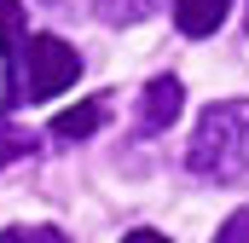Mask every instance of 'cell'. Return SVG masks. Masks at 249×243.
<instances>
[{
    "label": "cell",
    "instance_id": "obj_6",
    "mask_svg": "<svg viewBox=\"0 0 249 243\" xmlns=\"http://www.w3.org/2000/svg\"><path fill=\"white\" fill-rule=\"evenodd\" d=\"M226 12H232V0H174V29L186 41H203L226 23Z\"/></svg>",
    "mask_w": 249,
    "mask_h": 243
},
{
    "label": "cell",
    "instance_id": "obj_4",
    "mask_svg": "<svg viewBox=\"0 0 249 243\" xmlns=\"http://www.w3.org/2000/svg\"><path fill=\"white\" fill-rule=\"evenodd\" d=\"M23 29H29V6L23 0H0V64H6V99H0V110H18V52H23Z\"/></svg>",
    "mask_w": 249,
    "mask_h": 243
},
{
    "label": "cell",
    "instance_id": "obj_12",
    "mask_svg": "<svg viewBox=\"0 0 249 243\" xmlns=\"http://www.w3.org/2000/svg\"><path fill=\"white\" fill-rule=\"evenodd\" d=\"M244 29H249V12H244Z\"/></svg>",
    "mask_w": 249,
    "mask_h": 243
},
{
    "label": "cell",
    "instance_id": "obj_5",
    "mask_svg": "<svg viewBox=\"0 0 249 243\" xmlns=\"http://www.w3.org/2000/svg\"><path fill=\"white\" fill-rule=\"evenodd\" d=\"M105 122H110V99H87V104L53 116V139H58V145H81V139H93Z\"/></svg>",
    "mask_w": 249,
    "mask_h": 243
},
{
    "label": "cell",
    "instance_id": "obj_8",
    "mask_svg": "<svg viewBox=\"0 0 249 243\" xmlns=\"http://www.w3.org/2000/svg\"><path fill=\"white\" fill-rule=\"evenodd\" d=\"M18 156H35V133H29V127L0 122V168H6V162H18Z\"/></svg>",
    "mask_w": 249,
    "mask_h": 243
},
{
    "label": "cell",
    "instance_id": "obj_11",
    "mask_svg": "<svg viewBox=\"0 0 249 243\" xmlns=\"http://www.w3.org/2000/svg\"><path fill=\"white\" fill-rule=\"evenodd\" d=\"M122 243H174V238H162V232H151V226H139V232H127Z\"/></svg>",
    "mask_w": 249,
    "mask_h": 243
},
{
    "label": "cell",
    "instance_id": "obj_3",
    "mask_svg": "<svg viewBox=\"0 0 249 243\" xmlns=\"http://www.w3.org/2000/svg\"><path fill=\"white\" fill-rule=\"evenodd\" d=\"M180 110H186V87L174 75H151L139 93V133H168Z\"/></svg>",
    "mask_w": 249,
    "mask_h": 243
},
{
    "label": "cell",
    "instance_id": "obj_2",
    "mask_svg": "<svg viewBox=\"0 0 249 243\" xmlns=\"http://www.w3.org/2000/svg\"><path fill=\"white\" fill-rule=\"evenodd\" d=\"M81 75V52L58 41V35H29L23 52H18V104H41V99H58L64 87H75Z\"/></svg>",
    "mask_w": 249,
    "mask_h": 243
},
{
    "label": "cell",
    "instance_id": "obj_1",
    "mask_svg": "<svg viewBox=\"0 0 249 243\" xmlns=\"http://www.w3.org/2000/svg\"><path fill=\"white\" fill-rule=\"evenodd\" d=\"M186 168L214 185H249V99H220L197 116Z\"/></svg>",
    "mask_w": 249,
    "mask_h": 243
},
{
    "label": "cell",
    "instance_id": "obj_7",
    "mask_svg": "<svg viewBox=\"0 0 249 243\" xmlns=\"http://www.w3.org/2000/svg\"><path fill=\"white\" fill-rule=\"evenodd\" d=\"M93 12H99V23H110V29H122V23H139V17H151V12H162V0H99Z\"/></svg>",
    "mask_w": 249,
    "mask_h": 243
},
{
    "label": "cell",
    "instance_id": "obj_9",
    "mask_svg": "<svg viewBox=\"0 0 249 243\" xmlns=\"http://www.w3.org/2000/svg\"><path fill=\"white\" fill-rule=\"evenodd\" d=\"M0 243H70L58 226H12V232H0Z\"/></svg>",
    "mask_w": 249,
    "mask_h": 243
},
{
    "label": "cell",
    "instance_id": "obj_10",
    "mask_svg": "<svg viewBox=\"0 0 249 243\" xmlns=\"http://www.w3.org/2000/svg\"><path fill=\"white\" fill-rule=\"evenodd\" d=\"M214 243H249V208L226 214V220H220V232H214Z\"/></svg>",
    "mask_w": 249,
    "mask_h": 243
}]
</instances>
